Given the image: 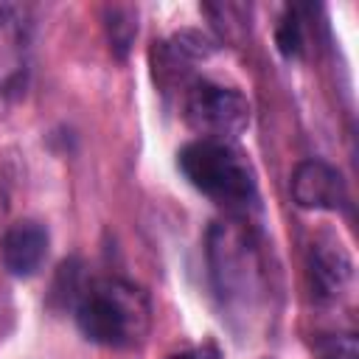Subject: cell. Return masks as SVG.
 <instances>
[{
  "label": "cell",
  "instance_id": "cell-1",
  "mask_svg": "<svg viewBox=\"0 0 359 359\" xmlns=\"http://www.w3.org/2000/svg\"><path fill=\"white\" fill-rule=\"evenodd\" d=\"M81 334L104 348H132L149 334L151 309L140 289L123 280H95L76 306Z\"/></svg>",
  "mask_w": 359,
  "mask_h": 359
},
{
  "label": "cell",
  "instance_id": "cell-2",
  "mask_svg": "<svg viewBox=\"0 0 359 359\" xmlns=\"http://www.w3.org/2000/svg\"><path fill=\"white\" fill-rule=\"evenodd\" d=\"M180 168L196 191L222 208H244L255 196V177L250 163L219 140H194L180 149Z\"/></svg>",
  "mask_w": 359,
  "mask_h": 359
},
{
  "label": "cell",
  "instance_id": "cell-3",
  "mask_svg": "<svg viewBox=\"0 0 359 359\" xmlns=\"http://www.w3.org/2000/svg\"><path fill=\"white\" fill-rule=\"evenodd\" d=\"M182 115L185 123L196 135H202V140L227 143L247 129L250 104L238 90L199 79L185 90Z\"/></svg>",
  "mask_w": 359,
  "mask_h": 359
},
{
  "label": "cell",
  "instance_id": "cell-4",
  "mask_svg": "<svg viewBox=\"0 0 359 359\" xmlns=\"http://www.w3.org/2000/svg\"><path fill=\"white\" fill-rule=\"evenodd\" d=\"M292 196L300 208H309V210H345L348 208V185L342 174L323 160H306L294 168Z\"/></svg>",
  "mask_w": 359,
  "mask_h": 359
},
{
  "label": "cell",
  "instance_id": "cell-5",
  "mask_svg": "<svg viewBox=\"0 0 359 359\" xmlns=\"http://www.w3.org/2000/svg\"><path fill=\"white\" fill-rule=\"evenodd\" d=\"M48 255V233L36 222H17L0 238V261L14 278L34 275Z\"/></svg>",
  "mask_w": 359,
  "mask_h": 359
},
{
  "label": "cell",
  "instance_id": "cell-6",
  "mask_svg": "<svg viewBox=\"0 0 359 359\" xmlns=\"http://www.w3.org/2000/svg\"><path fill=\"white\" fill-rule=\"evenodd\" d=\"M311 278L320 294L334 297L351 280V261L339 250V244H317L311 250Z\"/></svg>",
  "mask_w": 359,
  "mask_h": 359
},
{
  "label": "cell",
  "instance_id": "cell-7",
  "mask_svg": "<svg viewBox=\"0 0 359 359\" xmlns=\"http://www.w3.org/2000/svg\"><path fill=\"white\" fill-rule=\"evenodd\" d=\"M275 39H278V48H280L283 56H289V59H292V56H300L303 36H300V22L294 20V14H286V17H283V22L278 25Z\"/></svg>",
  "mask_w": 359,
  "mask_h": 359
},
{
  "label": "cell",
  "instance_id": "cell-8",
  "mask_svg": "<svg viewBox=\"0 0 359 359\" xmlns=\"http://www.w3.org/2000/svg\"><path fill=\"white\" fill-rule=\"evenodd\" d=\"M320 359H356V339L351 334H337L325 337L317 342Z\"/></svg>",
  "mask_w": 359,
  "mask_h": 359
},
{
  "label": "cell",
  "instance_id": "cell-9",
  "mask_svg": "<svg viewBox=\"0 0 359 359\" xmlns=\"http://www.w3.org/2000/svg\"><path fill=\"white\" fill-rule=\"evenodd\" d=\"M168 359H213V356H208L205 351H185V353H174Z\"/></svg>",
  "mask_w": 359,
  "mask_h": 359
},
{
  "label": "cell",
  "instance_id": "cell-10",
  "mask_svg": "<svg viewBox=\"0 0 359 359\" xmlns=\"http://www.w3.org/2000/svg\"><path fill=\"white\" fill-rule=\"evenodd\" d=\"M6 210V194H3V182H0V213Z\"/></svg>",
  "mask_w": 359,
  "mask_h": 359
}]
</instances>
